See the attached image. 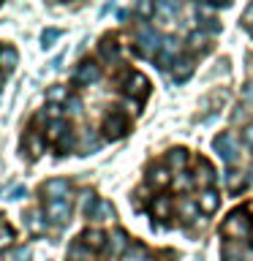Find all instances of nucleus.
Wrapping results in <instances>:
<instances>
[{
	"label": "nucleus",
	"mask_w": 253,
	"mask_h": 261,
	"mask_svg": "<svg viewBox=\"0 0 253 261\" xmlns=\"http://www.w3.org/2000/svg\"><path fill=\"white\" fill-rule=\"evenodd\" d=\"M122 261H153V256L144 248H139V245H136V248H131L125 256H122Z\"/></svg>",
	"instance_id": "obj_22"
},
{
	"label": "nucleus",
	"mask_w": 253,
	"mask_h": 261,
	"mask_svg": "<svg viewBox=\"0 0 253 261\" xmlns=\"http://www.w3.org/2000/svg\"><path fill=\"white\" fill-rule=\"evenodd\" d=\"M218 204H220V196L212 191V188H207V191H201V196H199V210L201 212H215L218 210Z\"/></svg>",
	"instance_id": "obj_14"
},
{
	"label": "nucleus",
	"mask_w": 253,
	"mask_h": 261,
	"mask_svg": "<svg viewBox=\"0 0 253 261\" xmlns=\"http://www.w3.org/2000/svg\"><path fill=\"white\" fill-rule=\"evenodd\" d=\"M248 30H250V36H253V24H248Z\"/></svg>",
	"instance_id": "obj_44"
},
{
	"label": "nucleus",
	"mask_w": 253,
	"mask_h": 261,
	"mask_svg": "<svg viewBox=\"0 0 253 261\" xmlns=\"http://www.w3.org/2000/svg\"><path fill=\"white\" fill-rule=\"evenodd\" d=\"M161 44H163L161 33L155 28H150V24H144V28L136 33V52L142 57H155V52L161 49Z\"/></svg>",
	"instance_id": "obj_2"
},
{
	"label": "nucleus",
	"mask_w": 253,
	"mask_h": 261,
	"mask_svg": "<svg viewBox=\"0 0 253 261\" xmlns=\"http://www.w3.org/2000/svg\"><path fill=\"white\" fill-rule=\"evenodd\" d=\"M191 71H193V60H191V57H177L174 65H171V76H174L177 82H185L188 76H191Z\"/></svg>",
	"instance_id": "obj_13"
},
{
	"label": "nucleus",
	"mask_w": 253,
	"mask_h": 261,
	"mask_svg": "<svg viewBox=\"0 0 253 261\" xmlns=\"http://www.w3.org/2000/svg\"><path fill=\"white\" fill-rule=\"evenodd\" d=\"M166 166H169V169H185V166H188V150H183V147H174V150L166 155Z\"/></svg>",
	"instance_id": "obj_16"
},
{
	"label": "nucleus",
	"mask_w": 253,
	"mask_h": 261,
	"mask_svg": "<svg viewBox=\"0 0 253 261\" xmlns=\"http://www.w3.org/2000/svg\"><path fill=\"white\" fill-rule=\"evenodd\" d=\"M16 63H19V55H16V49L14 46H0V71L8 73V71H14L16 68Z\"/></svg>",
	"instance_id": "obj_12"
},
{
	"label": "nucleus",
	"mask_w": 253,
	"mask_h": 261,
	"mask_svg": "<svg viewBox=\"0 0 253 261\" xmlns=\"http://www.w3.org/2000/svg\"><path fill=\"white\" fill-rule=\"evenodd\" d=\"M0 90H3V71H0Z\"/></svg>",
	"instance_id": "obj_43"
},
{
	"label": "nucleus",
	"mask_w": 253,
	"mask_h": 261,
	"mask_svg": "<svg viewBox=\"0 0 253 261\" xmlns=\"http://www.w3.org/2000/svg\"><path fill=\"white\" fill-rule=\"evenodd\" d=\"M242 185H245V179H242V174L240 171H229V191H242Z\"/></svg>",
	"instance_id": "obj_31"
},
{
	"label": "nucleus",
	"mask_w": 253,
	"mask_h": 261,
	"mask_svg": "<svg viewBox=\"0 0 253 261\" xmlns=\"http://www.w3.org/2000/svg\"><path fill=\"white\" fill-rule=\"evenodd\" d=\"M210 3H215V6H226L229 0H210Z\"/></svg>",
	"instance_id": "obj_42"
},
{
	"label": "nucleus",
	"mask_w": 253,
	"mask_h": 261,
	"mask_svg": "<svg viewBox=\"0 0 253 261\" xmlns=\"http://www.w3.org/2000/svg\"><path fill=\"white\" fill-rule=\"evenodd\" d=\"M44 196L49 201H55V199H68L71 196V182L68 179H49V182H44Z\"/></svg>",
	"instance_id": "obj_8"
},
{
	"label": "nucleus",
	"mask_w": 253,
	"mask_h": 261,
	"mask_svg": "<svg viewBox=\"0 0 253 261\" xmlns=\"http://www.w3.org/2000/svg\"><path fill=\"white\" fill-rule=\"evenodd\" d=\"M242 19H245V22H248V24H253V6L248 8V11H245V16H242Z\"/></svg>",
	"instance_id": "obj_41"
},
{
	"label": "nucleus",
	"mask_w": 253,
	"mask_h": 261,
	"mask_svg": "<svg viewBox=\"0 0 253 261\" xmlns=\"http://www.w3.org/2000/svg\"><path fill=\"white\" fill-rule=\"evenodd\" d=\"M8 261H30V248L28 245H19V248L8 250Z\"/></svg>",
	"instance_id": "obj_29"
},
{
	"label": "nucleus",
	"mask_w": 253,
	"mask_h": 261,
	"mask_svg": "<svg viewBox=\"0 0 253 261\" xmlns=\"http://www.w3.org/2000/svg\"><path fill=\"white\" fill-rule=\"evenodd\" d=\"M150 210H153V215H155V218H166V215H169V210H171L169 196H155L153 204H150Z\"/></svg>",
	"instance_id": "obj_18"
},
{
	"label": "nucleus",
	"mask_w": 253,
	"mask_h": 261,
	"mask_svg": "<svg viewBox=\"0 0 253 261\" xmlns=\"http://www.w3.org/2000/svg\"><path fill=\"white\" fill-rule=\"evenodd\" d=\"M104 130H106L109 139H120L122 134H125V120H122L120 114H109L106 122H104Z\"/></svg>",
	"instance_id": "obj_11"
},
{
	"label": "nucleus",
	"mask_w": 253,
	"mask_h": 261,
	"mask_svg": "<svg viewBox=\"0 0 253 261\" xmlns=\"http://www.w3.org/2000/svg\"><path fill=\"white\" fill-rule=\"evenodd\" d=\"M33 130H36V128L28 130V136H24V144L30 147V155H38V152H41V144H44V142H41V136L33 134Z\"/></svg>",
	"instance_id": "obj_26"
},
{
	"label": "nucleus",
	"mask_w": 253,
	"mask_h": 261,
	"mask_svg": "<svg viewBox=\"0 0 253 261\" xmlns=\"http://www.w3.org/2000/svg\"><path fill=\"white\" fill-rule=\"evenodd\" d=\"M242 142H245V147H248V150H253V122H250V125H245V130H242Z\"/></svg>",
	"instance_id": "obj_35"
},
{
	"label": "nucleus",
	"mask_w": 253,
	"mask_h": 261,
	"mask_svg": "<svg viewBox=\"0 0 253 261\" xmlns=\"http://www.w3.org/2000/svg\"><path fill=\"white\" fill-rule=\"evenodd\" d=\"M136 11H139V14H142V16H144V19H147V16H150V14H153V0H139V6H136Z\"/></svg>",
	"instance_id": "obj_34"
},
{
	"label": "nucleus",
	"mask_w": 253,
	"mask_h": 261,
	"mask_svg": "<svg viewBox=\"0 0 253 261\" xmlns=\"http://www.w3.org/2000/svg\"><path fill=\"white\" fill-rule=\"evenodd\" d=\"M46 218H49V223H60V226H65V223L71 220V201H68V199L46 201Z\"/></svg>",
	"instance_id": "obj_4"
},
{
	"label": "nucleus",
	"mask_w": 253,
	"mask_h": 261,
	"mask_svg": "<svg viewBox=\"0 0 253 261\" xmlns=\"http://www.w3.org/2000/svg\"><path fill=\"white\" fill-rule=\"evenodd\" d=\"M16 240V234H14V228L6 223V220H0V248H6V245H11Z\"/></svg>",
	"instance_id": "obj_25"
},
{
	"label": "nucleus",
	"mask_w": 253,
	"mask_h": 261,
	"mask_svg": "<svg viewBox=\"0 0 253 261\" xmlns=\"http://www.w3.org/2000/svg\"><path fill=\"white\" fill-rule=\"evenodd\" d=\"M253 231V226H250V218H248V212L245 210H237L232 212L223 223H220V234H226V237H232V240H248Z\"/></svg>",
	"instance_id": "obj_1"
},
{
	"label": "nucleus",
	"mask_w": 253,
	"mask_h": 261,
	"mask_svg": "<svg viewBox=\"0 0 253 261\" xmlns=\"http://www.w3.org/2000/svg\"><path fill=\"white\" fill-rule=\"evenodd\" d=\"M87 218H93V220H109V218H114V210H112L109 201L95 199V204H93V210H90Z\"/></svg>",
	"instance_id": "obj_15"
},
{
	"label": "nucleus",
	"mask_w": 253,
	"mask_h": 261,
	"mask_svg": "<svg viewBox=\"0 0 253 261\" xmlns=\"http://www.w3.org/2000/svg\"><path fill=\"white\" fill-rule=\"evenodd\" d=\"M248 179H250V182H253V169H250V177H248Z\"/></svg>",
	"instance_id": "obj_45"
},
{
	"label": "nucleus",
	"mask_w": 253,
	"mask_h": 261,
	"mask_svg": "<svg viewBox=\"0 0 253 261\" xmlns=\"http://www.w3.org/2000/svg\"><path fill=\"white\" fill-rule=\"evenodd\" d=\"M125 245H128V237H125V231H122V228H117V231L112 234V250L120 253L122 248H125Z\"/></svg>",
	"instance_id": "obj_30"
},
{
	"label": "nucleus",
	"mask_w": 253,
	"mask_h": 261,
	"mask_svg": "<svg viewBox=\"0 0 253 261\" xmlns=\"http://www.w3.org/2000/svg\"><path fill=\"white\" fill-rule=\"evenodd\" d=\"M60 36H63V33L57 30V28L44 30V33H41V46H44V49H52V46H55V41L60 38Z\"/></svg>",
	"instance_id": "obj_23"
},
{
	"label": "nucleus",
	"mask_w": 253,
	"mask_h": 261,
	"mask_svg": "<svg viewBox=\"0 0 253 261\" xmlns=\"http://www.w3.org/2000/svg\"><path fill=\"white\" fill-rule=\"evenodd\" d=\"M177 49H180V44L174 38H166L161 44V49H158V55H155V63H158V68L161 71H171V65H174V60H177Z\"/></svg>",
	"instance_id": "obj_5"
},
{
	"label": "nucleus",
	"mask_w": 253,
	"mask_h": 261,
	"mask_svg": "<svg viewBox=\"0 0 253 261\" xmlns=\"http://www.w3.org/2000/svg\"><path fill=\"white\" fill-rule=\"evenodd\" d=\"M188 46H191L193 52H201V49L207 46V33H204V30L191 33V36H188Z\"/></svg>",
	"instance_id": "obj_20"
},
{
	"label": "nucleus",
	"mask_w": 253,
	"mask_h": 261,
	"mask_svg": "<svg viewBox=\"0 0 253 261\" xmlns=\"http://www.w3.org/2000/svg\"><path fill=\"white\" fill-rule=\"evenodd\" d=\"M196 261H201V258H196Z\"/></svg>",
	"instance_id": "obj_46"
},
{
	"label": "nucleus",
	"mask_w": 253,
	"mask_h": 261,
	"mask_svg": "<svg viewBox=\"0 0 253 261\" xmlns=\"http://www.w3.org/2000/svg\"><path fill=\"white\" fill-rule=\"evenodd\" d=\"M93 204H95V193H93V191H85V196H82V212H85V218L90 215Z\"/></svg>",
	"instance_id": "obj_32"
},
{
	"label": "nucleus",
	"mask_w": 253,
	"mask_h": 261,
	"mask_svg": "<svg viewBox=\"0 0 253 261\" xmlns=\"http://www.w3.org/2000/svg\"><path fill=\"white\" fill-rule=\"evenodd\" d=\"M122 90H125L128 95H147V90H150V82H147L144 73H139V71H131L128 76H125V85H122Z\"/></svg>",
	"instance_id": "obj_7"
},
{
	"label": "nucleus",
	"mask_w": 253,
	"mask_h": 261,
	"mask_svg": "<svg viewBox=\"0 0 253 261\" xmlns=\"http://www.w3.org/2000/svg\"><path fill=\"white\" fill-rule=\"evenodd\" d=\"M242 98H245V101H248V103H253V82H250V85L242 90Z\"/></svg>",
	"instance_id": "obj_40"
},
{
	"label": "nucleus",
	"mask_w": 253,
	"mask_h": 261,
	"mask_svg": "<svg viewBox=\"0 0 253 261\" xmlns=\"http://www.w3.org/2000/svg\"><path fill=\"white\" fill-rule=\"evenodd\" d=\"M79 242L85 245L90 253H95V250H104L106 248V234L101 231V228H85L82 237H79Z\"/></svg>",
	"instance_id": "obj_9"
},
{
	"label": "nucleus",
	"mask_w": 253,
	"mask_h": 261,
	"mask_svg": "<svg viewBox=\"0 0 253 261\" xmlns=\"http://www.w3.org/2000/svg\"><path fill=\"white\" fill-rule=\"evenodd\" d=\"M33 220H30V228L33 231H41V228H44V220H41V215H30Z\"/></svg>",
	"instance_id": "obj_38"
},
{
	"label": "nucleus",
	"mask_w": 253,
	"mask_h": 261,
	"mask_svg": "<svg viewBox=\"0 0 253 261\" xmlns=\"http://www.w3.org/2000/svg\"><path fill=\"white\" fill-rule=\"evenodd\" d=\"M212 150H215L226 163H237V158H240V152H237V144H234L232 134H218L215 139H212Z\"/></svg>",
	"instance_id": "obj_3"
},
{
	"label": "nucleus",
	"mask_w": 253,
	"mask_h": 261,
	"mask_svg": "<svg viewBox=\"0 0 253 261\" xmlns=\"http://www.w3.org/2000/svg\"><path fill=\"white\" fill-rule=\"evenodd\" d=\"M101 57H104V60H109V63L117 60V44H114L112 38H106L101 44Z\"/></svg>",
	"instance_id": "obj_24"
},
{
	"label": "nucleus",
	"mask_w": 253,
	"mask_h": 261,
	"mask_svg": "<svg viewBox=\"0 0 253 261\" xmlns=\"http://www.w3.org/2000/svg\"><path fill=\"white\" fill-rule=\"evenodd\" d=\"M158 11L166 16H174L180 11V0H158Z\"/></svg>",
	"instance_id": "obj_28"
},
{
	"label": "nucleus",
	"mask_w": 253,
	"mask_h": 261,
	"mask_svg": "<svg viewBox=\"0 0 253 261\" xmlns=\"http://www.w3.org/2000/svg\"><path fill=\"white\" fill-rule=\"evenodd\" d=\"M171 182V174H169V166H153L150 174H147V185L150 188H166Z\"/></svg>",
	"instance_id": "obj_10"
},
{
	"label": "nucleus",
	"mask_w": 253,
	"mask_h": 261,
	"mask_svg": "<svg viewBox=\"0 0 253 261\" xmlns=\"http://www.w3.org/2000/svg\"><path fill=\"white\" fill-rule=\"evenodd\" d=\"M24 193H28V191H24V185H16L14 191H11V196H8V199H24Z\"/></svg>",
	"instance_id": "obj_39"
},
{
	"label": "nucleus",
	"mask_w": 253,
	"mask_h": 261,
	"mask_svg": "<svg viewBox=\"0 0 253 261\" xmlns=\"http://www.w3.org/2000/svg\"><path fill=\"white\" fill-rule=\"evenodd\" d=\"M44 114L49 117V122H52V120H63V109H60V106H55V103H49Z\"/></svg>",
	"instance_id": "obj_33"
},
{
	"label": "nucleus",
	"mask_w": 253,
	"mask_h": 261,
	"mask_svg": "<svg viewBox=\"0 0 253 261\" xmlns=\"http://www.w3.org/2000/svg\"><path fill=\"white\" fill-rule=\"evenodd\" d=\"M46 98H49V101H65V98H68V90H65L63 85H52V87H49L46 90Z\"/></svg>",
	"instance_id": "obj_27"
},
{
	"label": "nucleus",
	"mask_w": 253,
	"mask_h": 261,
	"mask_svg": "<svg viewBox=\"0 0 253 261\" xmlns=\"http://www.w3.org/2000/svg\"><path fill=\"white\" fill-rule=\"evenodd\" d=\"M82 112V101L77 98H68V114H79Z\"/></svg>",
	"instance_id": "obj_36"
},
{
	"label": "nucleus",
	"mask_w": 253,
	"mask_h": 261,
	"mask_svg": "<svg viewBox=\"0 0 253 261\" xmlns=\"http://www.w3.org/2000/svg\"><path fill=\"white\" fill-rule=\"evenodd\" d=\"M65 134H68V122H65V120H52V122H49V139H55V142H57V139H63Z\"/></svg>",
	"instance_id": "obj_21"
},
{
	"label": "nucleus",
	"mask_w": 253,
	"mask_h": 261,
	"mask_svg": "<svg viewBox=\"0 0 253 261\" xmlns=\"http://www.w3.org/2000/svg\"><path fill=\"white\" fill-rule=\"evenodd\" d=\"M98 79H101V68H98L95 60L79 63V68L73 71V82H77V85H93Z\"/></svg>",
	"instance_id": "obj_6"
},
{
	"label": "nucleus",
	"mask_w": 253,
	"mask_h": 261,
	"mask_svg": "<svg viewBox=\"0 0 253 261\" xmlns=\"http://www.w3.org/2000/svg\"><path fill=\"white\" fill-rule=\"evenodd\" d=\"M71 142H73V134H71V130H68V134H65V136L60 139V144H57V147H60V150L65 152V150H68V147H71Z\"/></svg>",
	"instance_id": "obj_37"
},
{
	"label": "nucleus",
	"mask_w": 253,
	"mask_h": 261,
	"mask_svg": "<svg viewBox=\"0 0 253 261\" xmlns=\"http://www.w3.org/2000/svg\"><path fill=\"white\" fill-rule=\"evenodd\" d=\"M242 258H245V250L240 242L223 245V261H242Z\"/></svg>",
	"instance_id": "obj_19"
},
{
	"label": "nucleus",
	"mask_w": 253,
	"mask_h": 261,
	"mask_svg": "<svg viewBox=\"0 0 253 261\" xmlns=\"http://www.w3.org/2000/svg\"><path fill=\"white\" fill-rule=\"evenodd\" d=\"M196 182H199V185H212V182H215V169H212L207 161H199V169H196Z\"/></svg>",
	"instance_id": "obj_17"
}]
</instances>
